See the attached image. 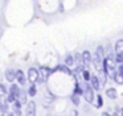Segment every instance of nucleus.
<instances>
[{
	"label": "nucleus",
	"mask_w": 123,
	"mask_h": 116,
	"mask_svg": "<svg viewBox=\"0 0 123 116\" xmlns=\"http://www.w3.org/2000/svg\"><path fill=\"white\" fill-rule=\"evenodd\" d=\"M83 96H85L87 103H93L94 100V91L89 83H85V90H83Z\"/></svg>",
	"instance_id": "nucleus-1"
},
{
	"label": "nucleus",
	"mask_w": 123,
	"mask_h": 116,
	"mask_svg": "<svg viewBox=\"0 0 123 116\" xmlns=\"http://www.w3.org/2000/svg\"><path fill=\"white\" fill-rule=\"evenodd\" d=\"M93 63H94V67L97 69V71H98V73L103 71V61H102L101 58L95 54V53L93 54Z\"/></svg>",
	"instance_id": "nucleus-2"
},
{
	"label": "nucleus",
	"mask_w": 123,
	"mask_h": 116,
	"mask_svg": "<svg viewBox=\"0 0 123 116\" xmlns=\"http://www.w3.org/2000/svg\"><path fill=\"white\" fill-rule=\"evenodd\" d=\"M49 73H50V70H49L48 67H41L40 69V73H38V78H40L41 82H46V79H48L49 76Z\"/></svg>",
	"instance_id": "nucleus-3"
},
{
	"label": "nucleus",
	"mask_w": 123,
	"mask_h": 116,
	"mask_svg": "<svg viewBox=\"0 0 123 116\" xmlns=\"http://www.w3.org/2000/svg\"><path fill=\"white\" fill-rule=\"evenodd\" d=\"M28 79H29L31 83H35L36 81L38 79V71L36 70V69H29V71H28Z\"/></svg>",
	"instance_id": "nucleus-4"
},
{
	"label": "nucleus",
	"mask_w": 123,
	"mask_h": 116,
	"mask_svg": "<svg viewBox=\"0 0 123 116\" xmlns=\"http://www.w3.org/2000/svg\"><path fill=\"white\" fill-rule=\"evenodd\" d=\"M27 116H35L36 115V104L33 102H29L27 105V110H25Z\"/></svg>",
	"instance_id": "nucleus-5"
},
{
	"label": "nucleus",
	"mask_w": 123,
	"mask_h": 116,
	"mask_svg": "<svg viewBox=\"0 0 123 116\" xmlns=\"http://www.w3.org/2000/svg\"><path fill=\"white\" fill-rule=\"evenodd\" d=\"M0 110L4 112L8 111V102H7V98L4 95H0Z\"/></svg>",
	"instance_id": "nucleus-6"
},
{
	"label": "nucleus",
	"mask_w": 123,
	"mask_h": 116,
	"mask_svg": "<svg viewBox=\"0 0 123 116\" xmlns=\"http://www.w3.org/2000/svg\"><path fill=\"white\" fill-rule=\"evenodd\" d=\"M115 53H117V57H122L123 54V41L119 40L115 45Z\"/></svg>",
	"instance_id": "nucleus-7"
},
{
	"label": "nucleus",
	"mask_w": 123,
	"mask_h": 116,
	"mask_svg": "<svg viewBox=\"0 0 123 116\" xmlns=\"http://www.w3.org/2000/svg\"><path fill=\"white\" fill-rule=\"evenodd\" d=\"M15 78H17V81H19L20 84H25V76H24V73H23L21 70H17L16 73H15Z\"/></svg>",
	"instance_id": "nucleus-8"
},
{
	"label": "nucleus",
	"mask_w": 123,
	"mask_h": 116,
	"mask_svg": "<svg viewBox=\"0 0 123 116\" xmlns=\"http://www.w3.org/2000/svg\"><path fill=\"white\" fill-rule=\"evenodd\" d=\"M90 81H91V88H94V90H99V88H101V84H99L98 78H97L95 75L90 76Z\"/></svg>",
	"instance_id": "nucleus-9"
},
{
	"label": "nucleus",
	"mask_w": 123,
	"mask_h": 116,
	"mask_svg": "<svg viewBox=\"0 0 123 116\" xmlns=\"http://www.w3.org/2000/svg\"><path fill=\"white\" fill-rule=\"evenodd\" d=\"M20 91H21V90H20L16 84H12V86H11V95L15 98V99H16V98L20 95Z\"/></svg>",
	"instance_id": "nucleus-10"
},
{
	"label": "nucleus",
	"mask_w": 123,
	"mask_h": 116,
	"mask_svg": "<svg viewBox=\"0 0 123 116\" xmlns=\"http://www.w3.org/2000/svg\"><path fill=\"white\" fill-rule=\"evenodd\" d=\"M82 59H83V63H85V65H90V62H91V57H90V53H89L87 50L82 53Z\"/></svg>",
	"instance_id": "nucleus-11"
},
{
	"label": "nucleus",
	"mask_w": 123,
	"mask_h": 116,
	"mask_svg": "<svg viewBox=\"0 0 123 116\" xmlns=\"http://www.w3.org/2000/svg\"><path fill=\"white\" fill-rule=\"evenodd\" d=\"M98 82H99V84H102V86L106 83V73H105V70L99 73V79H98Z\"/></svg>",
	"instance_id": "nucleus-12"
},
{
	"label": "nucleus",
	"mask_w": 123,
	"mask_h": 116,
	"mask_svg": "<svg viewBox=\"0 0 123 116\" xmlns=\"http://www.w3.org/2000/svg\"><path fill=\"white\" fill-rule=\"evenodd\" d=\"M6 78H7V81L13 82V81H15V71L8 70V71H7V74H6Z\"/></svg>",
	"instance_id": "nucleus-13"
},
{
	"label": "nucleus",
	"mask_w": 123,
	"mask_h": 116,
	"mask_svg": "<svg viewBox=\"0 0 123 116\" xmlns=\"http://www.w3.org/2000/svg\"><path fill=\"white\" fill-rule=\"evenodd\" d=\"M106 94H107V96H109V98L114 99V98H117V90H115V88H109L106 91Z\"/></svg>",
	"instance_id": "nucleus-14"
},
{
	"label": "nucleus",
	"mask_w": 123,
	"mask_h": 116,
	"mask_svg": "<svg viewBox=\"0 0 123 116\" xmlns=\"http://www.w3.org/2000/svg\"><path fill=\"white\" fill-rule=\"evenodd\" d=\"M95 54L98 55V57L101 58L102 61H103V55H105V49H103V47H102V46H98V47H97V53H95Z\"/></svg>",
	"instance_id": "nucleus-15"
},
{
	"label": "nucleus",
	"mask_w": 123,
	"mask_h": 116,
	"mask_svg": "<svg viewBox=\"0 0 123 116\" xmlns=\"http://www.w3.org/2000/svg\"><path fill=\"white\" fill-rule=\"evenodd\" d=\"M56 70H60V71H64L65 74H69V75H70V74H72V71H70L69 69L66 67V66H64V65H61V66H57V67H56Z\"/></svg>",
	"instance_id": "nucleus-16"
},
{
	"label": "nucleus",
	"mask_w": 123,
	"mask_h": 116,
	"mask_svg": "<svg viewBox=\"0 0 123 116\" xmlns=\"http://www.w3.org/2000/svg\"><path fill=\"white\" fill-rule=\"evenodd\" d=\"M114 79L117 81V83H118V84H122V82H123V79H122V74H119V73H115V75H114Z\"/></svg>",
	"instance_id": "nucleus-17"
},
{
	"label": "nucleus",
	"mask_w": 123,
	"mask_h": 116,
	"mask_svg": "<svg viewBox=\"0 0 123 116\" xmlns=\"http://www.w3.org/2000/svg\"><path fill=\"white\" fill-rule=\"evenodd\" d=\"M73 62H74V61H73V57H72V55H68L66 59H65V65L72 66V65H73Z\"/></svg>",
	"instance_id": "nucleus-18"
},
{
	"label": "nucleus",
	"mask_w": 123,
	"mask_h": 116,
	"mask_svg": "<svg viewBox=\"0 0 123 116\" xmlns=\"http://www.w3.org/2000/svg\"><path fill=\"white\" fill-rule=\"evenodd\" d=\"M20 102H23V103H25L27 102V96H25V92L24 91H20Z\"/></svg>",
	"instance_id": "nucleus-19"
},
{
	"label": "nucleus",
	"mask_w": 123,
	"mask_h": 116,
	"mask_svg": "<svg viewBox=\"0 0 123 116\" xmlns=\"http://www.w3.org/2000/svg\"><path fill=\"white\" fill-rule=\"evenodd\" d=\"M28 92H29L31 96H35V95H36V87L35 86H31L29 87V91H28Z\"/></svg>",
	"instance_id": "nucleus-20"
},
{
	"label": "nucleus",
	"mask_w": 123,
	"mask_h": 116,
	"mask_svg": "<svg viewBox=\"0 0 123 116\" xmlns=\"http://www.w3.org/2000/svg\"><path fill=\"white\" fill-rule=\"evenodd\" d=\"M72 100L74 104H80V99H78V95H73L72 96Z\"/></svg>",
	"instance_id": "nucleus-21"
},
{
	"label": "nucleus",
	"mask_w": 123,
	"mask_h": 116,
	"mask_svg": "<svg viewBox=\"0 0 123 116\" xmlns=\"http://www.w3.org/2000/svg\"><path fill=\"white\" fill-rule=\"evenodd\" d=\"M45 95H46V96H45V99H46V100H49V102H52V100L54 99V96H53V95L50 94V92H46Z\"/></svg>",
	"instance_id": "nucleus-22"
},
{
	"label": "nucleus",
	"mask_w": 123,
	"mask_h": 116,
	"mask_svg": "<svg viewBox=\"0 0 123 116\" xmlns=\"http://www.w3.org/2000/svg\"><path fill=\"white\" fill-rule=\"evenodd\" d=\"M83 78H85V81H90V73L89 71H83Z\"/></svg>",
	"instance_id": "nucleus-23"
},
{
	"label": "nucleus",
	"mask_w": 123,
	"mask_h": 116,
	"mask_svg": "<svg viewBox=\"0 0 123 116\" xmlns=\"http://www.w3.org/2000/svg\"><path fill=\"white\" fill-rule=\"evenodd\" d=\"M102 104H103V99H102L101 95H98V105L97 107H102Z\"/></svg>",
	"instance_id": "nucleus-24"
},
{
	"label": "nucleus",
	"mask_w": 123,
	"mask_h": 116,
	"mask_svg": "<svg viewBox=\"0 0 123 116\" xmlns=\"http://www.w3.org/2000/svg\"><path fill=\"white\" fill-rule=\"evenodd\" d=\"M15 100H16V99H15V98L12 96V95H9L8 99H7V102H15Z\"/></svg>",
	"instance_id": "nucleus-25"
},
{
	"label": "nucleus",
	"mask_w": 123,
	"mask_h": 116,
	"mask_svg": "<svg viewBox=\"0 0 123 116\" xmlns=\"http://www.w3.org/2000/svg\"><path fill=\"white\" fill-rule=\"evenodd\" d=\"M69 116H77V111H72V112L69 113Z\"/></svg>",
	"instance_id": "nucleus-26"
},
{
	"label": "nucleus",
	"mask_w": 123,
	"mask_h": 116,
	"mask_svg": "<svg viewBox=\"0 0 123 116\" xmlns=\"http://www.w3.org/2000/svg\"><path fill=\"white\" fill-rule=\"evenodd\" d=\"M15 112H16L17 116H20V113H21V112H20V110H15Z\"/></svg>",
	"instance_id": "nucleus-27"
},
{
	"label": "nucleus",
	"mask_w": 123,
	"mask_h": 116,
	"mask_svg": "<svg viewBox=\"0 0 123 116\" xmlns=\"http://www.w3.org/2000/svg\"><path fill=\"white\" fill-rule=\"evenodd\" d=\"M102 116H110V115H109V113H106V112H103V113H102Z\"/></svg>",
	"instance_id": "nucleus-28"
},
{
	"label": "nucleus",
	"mask_w": 123,
	"mask_h": 116,
	"mask_svg": "<svg viewBox=\"0 0 123 116\" xmlns=\"http://www.w3.org/2000/svg\"><path fill=\"white\" fill-rule=\"evenodd\" d=\"M7 116H15V115H13V113H8Z\"/></svg>",
	"instance_id": "nucleus-29"
},
{
	"label": "nucleus",
	"mask_w": 123,
	"mask_h": 116,
	"mask_svg": "<svg viewBox=\"0 0 123 116\" xmlns=\"http://www.w3.org/2000/svg\"><path fill=\"white\" fill-rule=\"evenodd\" d=\"M0 116H1V111H0Z\"/></svg>",
	"instance_id": "nucleus-30"
},
{
	"label": "nucleus",
	"mask_w": 123,
	"mask_h": 116,
	"mask_svg": "<svg viewBox=\"0 0 123 116\" xmlns=\"http://www.w3.org/2000/svg\"><path fill=\"white\" fill-rule=\"evenodd\" d=\"M48 116H52V115H48Z\"/></svg>",
	"instance_id": "nucleus-31"
}]
</instances>
